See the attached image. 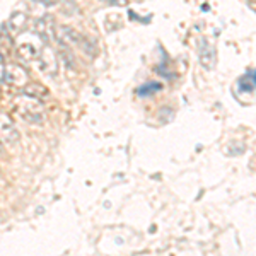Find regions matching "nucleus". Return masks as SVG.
Masks as SVG:
<instances>
[{"instance_id":"obj_3","label":"nucleus","mask_w":256,"mask_h":256,"mask_svg":"<svg viewBox=\"0 0 256 256\" xmlns=\"http://www.w3.org/2000/svg\"><path fill=\"white\" fill-rule=\"evenodd\" d=\"M198 62L205 70H214L217 67V48L208 38H202L198 43Z\"/></svg>"},{"instance_id":"obj_2","label":"nucleus","mask_w":256,"mask_h":256,"mask_svg":"<svg viewBox=\"0 0 256 256\" xmlns=\"http://www.w3.org/2000/svg\"><path fill=\"white\" fill-rule=\"evenodd\" d=\"M58 40L62 43H67V44H74V46L84 50L88 53H92V43L86 38L84 34L77 32L74 28H68V26H64V28H58Z\"/></svg>"},{"instance_id":"obj_6","label":"nucleus","mask_w":256,"mask_h":256,"mask_svg":"<svg viewBox=\"0 0 256 256\" xmlns=\"http://www.w3.org/2000/svg\"><path fill=\"white\" fill-rule=\"evenodd\" d=\"M24 94L30 98H34V99H43L48 96V89L43 88L41 84H36V82H30V84L24 88Z\"/></svg>"},{"instance_id":"obj_1","label":"nucleus","mask_w":256,"mask_h":256,"mask_svg":"<svg viewBox=\"0 0 256 256\" xmlns=\"http://www.w3.org/2000/svg\"><path fill=\"white\" fill-rule=\"evenodd\" d=\"M14 110L22 116L24 120L28 122H41L43 118V104L34 98H30V96H19L18 99L14 101Z\"/></svg>"},{"instance_id":"obj_7","label":"nucleus","mask_w":256,"mask_h":256,"mask_svg":"<svg viewBox=\"0 0 256 256\" xmlns=\"http://www.w3.org/2000/svg\"><path fill=\"white\" fill-rule=\"evenodd\" d=\"M239 89L246 90V92H250V90L256 89V68L250 70V72H246L244 76L239 79Z\"/></svg>"},{"instance_id":"obj_4","label":"nucleus","mask_w":256,"mask_h":256,"mask_svg":"<svg viewBox=\"0 0 256 256\" xmlns=\"http://www.w3.org/2000/svg\"><path fill=\"white\" fill-rule=\"evenodd\" d=\"M4 80H6V84L14 86V88H26L30 84L28 82V72L18 64L7 65L6 70H4Z\"/></svg>"},{"instance_id":"obj_5","label":"nucleus","mask_w":256,"mask_h":256,"mask_svg":"<svg viewBox=\"0 0 256 256\" xmlns=\"http://www.w3.org/2000/svg\"><path fill=\"white\" fill-rule=\"evenodd\" d=\"M19 138V130L14 125L12 118L7 113L0 111V142L2 144H14Z\"/></svg>"},{"instance_id":"obj_8","label":"nucleus","mask_w":256,"mask_h":256,"mask_svg":"<svg viewBox=\"0 0 256 256\" xmlns=\"http://www.w3.org/2000/svg\"><path fill=\"white\" fill-rule=\"evenodd\" d=\"M159 89H162V84H159V82H148V84L140 86V88L137 89V94L138 96H146V94L158 92Z\"/></svg>"}]
</instances>
